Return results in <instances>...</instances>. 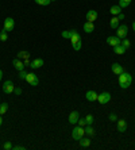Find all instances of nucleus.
<instances>
[{
	"instance_id": "10",
	"label": "nucleus",
	"mask_w": 135,
	"mask_h": 150,
	"mask_svg": "<svg viewBox=\"0 0 135 150\" xmlns=\"http://www.w3.org/2000/svg\"><path fill=\"white\" fill-rule=\"evenodd\" d=\"M45 65V61H43V58H35L31 61V64H30V68L31 69H39V68H42Z\"/></svg>"
},
{
	"instance_id": "22",
	"label": "nucleus",
	"mask_w": 135,
	"mask_h": 150,
	"mask_svg": "<svg viewBox=\"0 0 135 150\" xmlns=\"http://www.w3.org/2000/svg\"><path fill=\"white\" fill-rule=\"evenodd\" d=\"M119 19H118V16H114L111 19V22H110V26H111V28H118L119 27Z\"/></svg>"
},
{
	"instance_id": "16",
	"label": "nucleus",
	"mask_w": 135,
	"mask_h": 150,
	"mask_svg": "<svg viewBox=\"0 0 135 150\" xmlns=\"http://www.w3.org/2000/svg\"><path fill=\"white\" fill-rule=\"evenodd\" d=\"M87 21L88 22H95L97 19V11H95V10H89L87 12Z\"/></svg>"
},
{
	"instance_id": "40",
	"label": "nucleus",
	"mask_w": 135,
	"mask_h": 150,
	"mask_svg": "<svg viewBox=\"0 0 135 150\" xmlns=\"http://www.w3.org/2000/svg\"><path fill=\"white\" fill-rule=\"evenodd\" d=\"M1 79H3V70L0 69V81H1Z\"/></svg>"
},
{
	"instance_id": "30",
	"label": "nucleus",
	"mask_w": 135,
	"mask_h": 150,
	"mask_svg": "<svg viewBox=\"0 0 135 150\" xmlns=\"http://www.w3.org/2000/svg\"><path fill=\"white\" fill-rule=\"evenodd\" d=\"M85 120H87V125H92V123H93V120H95L93 115H90V114H88V115L85 116Z\"/></svg>"
},
{
	"instance_id": "12",
	"label": "nucleus",
	"mask_w": 135,
	"mask_h": 150,
	"mask_svg": "<svg viewBox=\"0 0 135 150\" xmlns=\"http://www.w3.org/2000/svg\"><path fill=\"white\" fill-rule=\"evenodd\" d=\"M84 28V33H87V34H90V33H93L95 31V25H93V22H85L83 26Z\"/></svg>"
},
{
	"instance_id": "17",
	"label": "nucleus",
	"mask_w": 135,
	"mask_h": 150,
	"mask_svg": "<svg viewBox=\"0 0 135 150\" xmlns=\"http://www.w3.org/2000/svg\"><path fill=\"white\" fill-rule=\"evenodd\" d=\"M85 98H87L88 101H96L97 100V93L95 91H88L85 93Z\"/></svg>"
},
{
	"instance_id": "7",
	"label": "nucleus",
	"mask_w": 135,
	"mask_h": 150,
	"mask_svg": "<svg viewBox=\"0 0 135 150\" xmlns=\"http://www.w3.org/2000/svg\"><path fill=\"white\" fill-rule=\"evenodd\" d=\"M14 89H15L14 83H12L11 80H6L3 83V92H4V93L10 95V93H12V92H14Z\"/></svg>"
},
{
	"instance_id": "4",
	"label": "nucleus",
	"mask_w": 135,
	"mask_h": 150,
	"mask_svg": "<svg viewBox=\"0 0 135 150\" xmlns=\"http://www.w3.org/2000/svg\"><path fill=\"white\" fill-rule=\"evenodd\" d=\"M128 34V27L126 25H119V27L116 28V37H119L120 39L127 38Z\"/></svg>"
},
{
	"instance_id": "3",
	"label": "nucleus",
	"mask_w": 135,
	"mask_h": 150,
	"mask_svg": "<svg viewBox=\"0 0 135 150\" xmlns=\"http://www.w3.org/2000/svg\"><path fill=\"white\" fill-rule=\"evenodd\" d=\"M84 134H85V129H84V127H81V126H78V127H74V129L72 130V138L74 141L81 139V138L84 137Z\"/></svg>"
},
{
	"instance_id": "33",
	"label": "nucleus",
	"mask_w": 135,
	"mask_h": 150,
	"mask_svg": "<svg viewBox=\"0 0 135 150\" xmlns=\"http://www.w3.org/2000/svg\"><path fill=\"white\" fill-rule=\"evenodd\" d=\"M78 126H81V127H85L87 126V120H85V118H78Z\"/></svg>"
},
{
	"instance_id": "11",
	"label": "nucleus",
	"mask_w": 135,
	"mask_h": 150,
	"mask_svg": "<svg viewBox=\"0 0 135 150\" xmlns=\"http://www.w3.org/2000/svg\"><path fill=\"white\" fill-rule=\"evenodd\" d=\"M116 129H118L119 133H124L127 130V122L124 119H118V123H116Z\"/></svg>"
},
{
	"instance_id": "23",
	"label": "nucleus",
	"mask_w": 135,
	"mask_h": 150,
	"mask_svg": "<svg viewBox=\"0 0 135 150\" xmlns=\"http://www.w3.org/2000/svg\"><path fill=\"white\" fill-rule=\"evenodd\" d=\"M110 12H111L112 15H115V16H116V15H119L122 12V8L119 7V6H112L111 10H110Z\"/></svg>"
},
{
	"instance_id": "6",
	"label": "nucleus",
	"mask_w": 135,
	"mask_h": 150,
	"mask_svg": "<svg viewBox=\"0 0 135 150\" xmlns=\"http://www.w3.org/2000/svg\"><path fill=\"white\" fill-rule=\"evenodd\" d=\"M15 27V21L12 18H6L4 19V25H3V30H6L7 33L12 31Z\"/></svg>"
},
{
	"instance_id": "27",
	"label": "nucleus",
	"mask_w": 135,
	"mask_h": 150,
	"mask_svg": "<svg viewBox=\"0 0 135 150\" xmlns=\"http://www.w3.org/2000/svg\"><path fill=\"white\" fill-rule=\"evenodd\" d=\"M8 39V34L6 30H1V33H0V41L1 42H6Z\"/></svg>"
},
{
	"instance_id": "19",
	"label": "nucleus",
	"mask_w": 135,
	"mask_h": 150,
	"mask_svg": "<svg viewBox=\"0 0 135 150\" xmlns=\"http://www.w3.org/2000/svg\"><path fill=\"white\" fill-rule=\"evenodd\" d=\"M78 143L81 147H89L90 146V139L89 138H81V139H78Z\"/></svg>"
},
{
	"instance_id": "9",
	"label": "nucleus",
	"mask_w": 135,
	"mask_h": 150,
	"mask_svg": "<svg viewBox=\"0 0 135 150\" xmlns=\"http://www.w3.org/2000/svg\"><path fill=\"white\" fill-rule=\"evenodd\" d=\"M107 43L110 46H112V47H115V46L120 45L122 39L119 38V37H116V35H111V37H108V38H107Z\"/></svg>"
},
{
	"instance_id": "25",
	"label": "nucleus",
	"mask_w": 135,
	"mask_h": 150,
	"mask_svg": "<svg viewBox=\"0 0 135 150\" xmlns=\"http://www.w3.org/2000/svg\"><path fill=\"white\" fill-rule=\"evenodd\" d=\"M73 31H74V30H65V31L61 33V35H62V38H65V39H70V37L73 35Z\"/></svg>"
},
{
	"instance_id": "32",
	"label": "nucleus",
	"mask_w": 135,
	"mask_h": 150,
	"mask_svg": "<svg viewBox=\"0 0 135 150\" xmlns=\"http://www.w3.org/2000/svg\"><path fill=\"white\" fill-rule=\"evenodd\" d=\"M26 77H27V72H26V70H20V72H19V79H20V80H26Z\"/></svg>"
},
{
	"instance_id": "14",
	"label": "nucleus",
	"mask_w": 135,
	"mask_h": 150,
	"mask_svg": "<svg viewBox=\"0 0 135 150\" xmlns=\"http://www.w3.org/2000/svg\"><path fill=\"white\" fill-rule=\"evenodd\" d=\"M78 118H80V112L78 111H72L69 115V123L70 125H76L78 122Z\"/></svg>"
},
{
	"instance_id": "39",
	"label": "nucleus",
	"mask_w": 135,
	"mask_h": 150,
	"mask_svg": "<svg viewBox=\"0 0 135 150\" xmlns=\"http://www.w3.org/2000/svg\"><path fill=\"white\" fill-rule=\"evenodd\" d=\"M1 125H3V115H0V127H1Z\"/></svg>"
},
{
	"instance_id": "18",
	"label": "nucleus",
	"mask_w": 135,
	"mask_h": 150,
	"mask_svg": "<svg viewBox=\"0 0 135 150\" xmlns=\"http://www.w3.org/2000/svg\"><path fill=\"white\" fill-rule=\"evenodd\" d=\"M126 50H127V49H126V47H124L123 45H122V43H120V45H118V46H115V47H114L115 54H119V56H122V54H124Z\"/></svg>"
},
{
	"instance_id": "21",
	"label": "nucleus",
	"mask_w": 135,
	"mask_h": 150,
	"mask_svg": "<svg viewBox=\"0 0 135 150\" xmlns=\"http://www.w3.org/2000/svg\"><path fill=\"white\" fill-rule=\"evenodd\" d=\"M16 57L19 59H26V58H30V53L26 52V50H20V52L16 54Z\"/></svg>"
},
{
	"instance_id": "24",
	"label": "nucleus",
	"mask_w": 135,
	"mask_h": 150,
	"mask_svg": "<svg viewBox=\"0 0 135 150\" xmlns=\"http://www.w3.org/2000/svg\"><path fill=\"white\" fill-rule=\"evenodd\" d=\"M131 1L132 0H119V7L120 8H126V7H128L130 4H131Z\"/></svg>"
},
{
	"instance_id": "2",
	"label": "nucleus",
	"mask_w": 135,
	"mask_h": 150,
	"mask_svg": "<svg viewBox=\"0 0 135 150\" xmlns=\"http://www.w3.org/2000/svg\"><path fill=\"white\" fill-rule=\"evenodd\" d=\"M70 43H72L73 49L76 50V52H78V50L81 49V35L78 34L77 30L73 31V35L70 37Z\"/></svg>"
},
{
	"instance_id": "29",
	"label": "nucleus",
	"mask_w": 135,
	"mask_h": 150,
	"mask_svg": "<svg viewBox=\"0 0 135 150\" xmlns=\"http://www.w3.org/2000/svg\"><path fill=\"white\" fill-rule=\"evenodd\" d=\"M3 149L4 150H12V149H14V145H12L10 141H7V142L3 145Z\"/></svg>"
},
{
	"instance_id": "34",
	"label": "nucleus",
	"mask_w": 135,
	"mask_h": 150,
	"mask_svg": "<svg viewBox=\"0 0 135 150\" xmlns=\"http://www.w3.org/2000/svg\"><path fill=\"white\" fill-rule=\"evenodd\" d=\"M110 120H111V122H118V115H116L115 112L110 114Z\"/></svg>"
},
{
	"instance_id": "26",
	"label": "nucleus",
	"mask_w": 135,
	"mask_h": 150,
	"mask_svg": "<svg viewBox=\"0 0 135 150\" xmlns=\"http://www.w3.org/2000/svg\"><path fill=\"white\" fill-rule=\"evenodd\" d=\"M8 110V104L7 103H1L0 104V115H3V114H6Z\"/></svg>"
},
{
	"instance_id": "41",
	"label": "nucleus",
	"mask_w": 135,
	"mask_h": 150,
	"mask_svg": "<svg viewBox=\"0 0 135 150\" xmlns=\"http://www.w3.org/2000/svg\"><path fill=\"white\" fill-rule=\"evenodd\" d=\"M132 30H134V33H135V22H132Z\"/></svg>"
},
{
	"instance_id": "5",
	"label": "nucleus",
	"mask_w": 135,
	"mask_h": 150,
	"mask_svg": "<svg viewBox=\"0 0 135 150\" xmlns=\"http://www.w3.org/2000/svg\"><path fill=\"white\" fill-rule=\"evenodd\" d=\"M97 101L100 104H107L111 101V93L110 92H101L100 95H97Z\"/></svg>"
},
{
	"instance_id": "31",
	"label": "nucleus",
	"mask_w": 135,
	"mask_h": 150,
	"mask_svg": "<svg viewBox=\"0 0 135 150\" xmlns=\"http://www.w3.org/2000/svg\"><path fill=\"white\" fill-rule=\"evenodd\" d=\"M122 45L124 46L126 49H128V47H130V46H131V42L128 41L127 38H124V39H122Z\"/></svg>"
},
{
	"instance_id": "15",
	"label": "nucleus",
	"mask_w": 135,
	"mask_h": 150,
	"mask_svg": "<svg viewBox=\"0 0 135 150\" xmlns=\"http://www.w3.org/2000/svg\"><path fill=\"white\" fill-rule=\"evenodd\" d=\"M111 69H112V72H114L115 74H122L123 72H124V69H123V67H122L120 64H118V62H115V64H112L111 65Z\"/></svg>"
},
{
	"instance_id": "36",
	"label": "nucleus",
	"mask_w": 135,
	"mask_h": 150,
	"mask_svg": "<svg viewBox=\"0 0 135 150\" xmlns=\"http://www.w3.org/2000/svg\"><path fill=\"white\" fill-rule=\"evenodd\" d=\"M23 64H24V67H27V65H28V67H30V64H31V61H30V59H28V58H26V59H24V61H23Z\"/></svg>"
},
{
	"instance_id": "8",
	"label": "nucleus",
	"mask_w": 135,
	"mask_h": 150,
	"mask_svg": "<svg viewBox=\"0 0 135 150\" xmlns=\"http://www.w3.org/2000/svg\"><path fill=\"white\" fill-rule=\"evenodd\" d=\"M26 81H27L31 87H37L39 84V79H38V76L37 74H34V73H27V77H26Z\"/></svg>"
},
{
	"instance_id": "37",
	"label": "nucleus",
	"mask_w": 135,
	"mask_h": 150,
	"mask_svg": "<svg viewBox=\"0 0 135 150\" xmlns=\"http://www.w3.org/2000/svg\"><path fill=\"white\" fill-rule=\"evenodd\" d=\"M12 150H24V146H20V145H18V146H14Z\"/></svg>"
},
{
	"instance_id": "13",
	"label": "nucleus",
	"mask_w": 135,
	"mask_h": 150,
	"mask_svg": "<svg viewBox=\"0 0 135 150\" xmlns=\"http://www.w3.org/2000/svg\"><path fill=\"white\" fill-rule=\"evenodd\" d=\"M12 65H14V68H15L16 70H19V72L24 69V64H23V61H22V59H19L18 57H16V58L12 59Z\"/></svg>"
},
{
	"instance_id": "1",
	"label": "nucleus",
	"mask_w": 135,
	"mask_h": 150,
	"mask_svg": "<svg viewBox=\"0 0 135 150\" xmlns=\"http://www.w3.org/2000/svg\"><path fill=\"white\" fill-rule=\"evenodd\" d=\"M132 84V76L127 72H123L122 74H119V85L123 89H127L128 87H131Z\"/></svg>"
},
{
	"instance_id": "42",
	"label": "nucleus",
	"mask_w": 135,
	"mask_h": 150,
	"mask_svg": "<svg viewBox=\"0 0 135 150\" xmlns=\"http://www.w3.org/2000/svg\"><path fill=\"white\" fill-rule=\"evenodd\" d=\"M52 1H57V0H52Z\"/></svg>"
},
{
	"instance_id": "20",
	"label": "nucleus",
	"mask_w": 135,
	"mask_h": 150,
	"mask_svg": "<svg viewBox=\"0 0 135 150\" xmlns=\"http://www.w3.org/2000/svg\"><path fill=\"white\" fill-rule=\"evenodd\" d=\"M84 129H85V134H87L88 137H93L95 133H96V131H95V129L92 127V125H87Z\"/></svg>"
},
{
	"instance_id": "38",
	"label": "nucleus",
	"mask_w": 135,
	"mask_h": 150,
	"mask_svg": "<svg viewBox=\"0 0 135 150\" xmlns=\"http://www.w3.org/2000/svg\"><path fill=\"white\" fill-rule=\"evenodd\" d=\"M116 16H118L119 21H123V19H124V14H122V12H120L119 15H116Z\"/></svg>"
},
{
	"instance_id": "28",
	"label": "nucleus",
	"mask_w": 135,
	"mask_h": 150,
	"mask_svg": "<svg viewBox=\"0 0 135 150\" xmlns=\"http://www.w3.org/2000/svg\"><path fill=\"white\" fill-rule=\"evenodd\" d=\"M35 3L39 4V6H49L52 3V0H35Z\"/></svg>"
},
{
	"instance_id": "35",
	"label": "nucleus",
	"mask_w": 135,
	"mask_h": 150,
	"mask_svg": "<svg viewBox=\"0 0 135 150\" xmlns=\"http://www.w3.org/2000/svg\"><path fill=\"white\" fill-rule=\"evenodd\" d=\"M14 93H15V95H20V93H22V89H20V88H16V87H15Z\"/></svg>"
}]
</instances>
